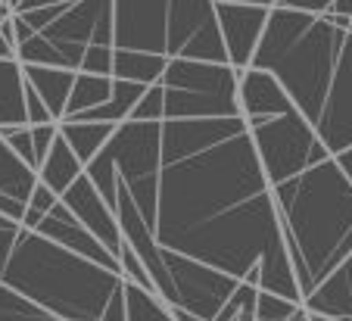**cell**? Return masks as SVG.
<instances>
[{"instance_id":"obj_9","label":"cell","mask_w":352,"mask_h":321,"mask_svg":"<svg viewBox=\"0 0 352 321\" xmlns=\"http://www.w3.org/2000/svg\"><path fill=\"white\" fill-rule=\"evenodd\" d=\"M272 7L259 3H234V0H219V25L228 47V60L237 72H246L253 66V56L259 50V41L265 34Z\"/></svg>"},{"instance_id":"obj_33","label":"cell","mask_w":352,"mask_h":321,"mask_svg":"<svg viewBox=\"0 0 352 321\" xmlns=\"http://www.w3.org/2000/svg\"><path fill=\"white\" fill-rule=\"evenodd\" d=\"M337 162L343 166V172L349 175V181H352V147H346L343 153H337Z\"/></svg>"},{"instance_id":"obj_18","label":"cell","mask_w":352,"mask_h":321,"mask_svg":"<svg viewBox=\"0 0 352 321\" xmlns=\"http://www.w3.org/2000/svg\"><path fill=\"white\" fill-rule=\"evenodd\" d=\"M85 172H87V166L78 159V156H75V150L69 147V141L60 134V137L54 141V147H50V153H47L44 162H41L38 181H41V184H47L54 194L63 197Z\"/></svg>"},{"instance_id":"obj_11","label":"cell","mask_w":352,"mask_h":321,"mask_svg":"<svg viewBox=\"0 0 352 321\" xmlns=\"http://www.w3.org/2000/svg\"><path fill=\"white\" fill-rule=\"evenodd\" d=\"M34 231H41V234L50 237V241L63 243V247L75 250V253L87 256V259H94V262H100V265H107V268H113V272L122 274L119 256L109 253V250L103 247V243H100L78 219H75L72 209L63 203V197H60V203H56V206L50 209V212H47L38 225H34Z\"/></svg>"},{"instance_id":"obj_21","label":"cell","mask_w":352,"mask_h":321,"mask_svg":"<svg viewBox=\"0 0 352 321\" xmlns=\"http://www.w3.org/2000/svg\"><path fill=\"white\" fill-rule=\"evenodd\" d=\"M116 78V75H113ZM150 85H140V81H128V78H116L113 81V97H109L103 107H94L87 113H81L78 119H91V122H113V125H122V122L131 119L134 107L140 103V97L146 94Z\"/></svg>"},{"instance_id":"obj_34","label":"cell","mask_w":352,"mask_h":321,"mask_svg":"<svg viewBox=\"0 0 352 321\" xmlns=\"http://www.w3.org/2000/svg\"><path fill=\"white\" fill-rule=\"evenodd\" d=\"M172 312H175V318L178 321H206V318H199V315L187 312V309H181V306H172Z\"/></svg>"},{"instance_id":"obj_35","label":"cell","mask_w":352,"mask_h":321,"mask_svg":"<svg viewBox=\"0 0 352 321\" xmlns=\"http://www.w3.org/2000/svg\"><path fill=\"white\" fill-rule=\"evenodd\" d=\"M287 321H312V312H309L306 306H299L296 312H293V315H290V318H287Z\"/></svg>"},{"instance_id":"obj_20","label":"cell","mask_w":352,"mask_h":321,"mask_svg":"<svg viewBox=\"0 0 352 321\" xmlns=\"http://www.w3.org/2000/svg\"><path fill=\"white\" fill-rule=\"evenodd\" d=\"M38 188V168H32L3 137H0V194L13 197L19 203L32 200V190Z\"/></svg>"},{"instance_id":"obj_2","label":"cell","mask_w":352,"mask_h":321,"mask_svg":"<svg viewBox=\"0 0 352 321\" xmlns=\"http://www.w3.org/2000/svg\"><path fill=\"white\" fill-rule=\"evenodd\" d=\"M253 66L278 75L333 156L352 147V28L346 16L272 7Z\"/></svg>"},{"instance_id":"obj_19","label":"cell","mask_w":352,"mask_h":321,"mask_svg":"<svg viewBox=\"0 0 352 321\" xmlns=\"http://www.w3.org/2000/svg\"><path fill=\"white\" fill-rule=\"evenodd\" d=\"M116 128L119 125H113V122H91V119H63L60 122V134L69 141V147L75 150V156L85 166L107 147L109 137L116 134Z\"/></svg>"},{"instance_id":"obj_24","label":"cell","mask_w":352,"mask_h":321,"mask_svg":"<svg viewBox=\"0 0 352 321\" xmlns=\"http://www.w3.org/2000/svg\"><path fill=\"white\" fill-rule=\"evenodd\" d=\"M125 321H178L156 290L125 278Z\"/></svg>"},{"instance_id":"obj_25","label":"cell","mask_w":352,"mask_h":321,"mask_svg":"<svg viewBox=\"0 0 352 321\" xmlns=\"http://www.w3.org/2000/svg\"><path fill=\"white\" fill-rule=\"evenodd\" d=\"M302 302L296 300H287L280 294H272V290H262L259 287V300H256V318L262 321H287Z\"/></svg>"},{"instance_id":"obj_14","label":"cell","mask_w":352,"mask_h":321,"mask_svg":"<svg viewBox=\"0 0 352 321\" xmlns=\"http://www.w3.org/2000/svg\"><path fill=\"white\" fill-rule=\"evenodd\" d=\"M212 115H243L240 91H234V94H209V91L166 87V119H212Z\"/></svg>"},{"instance_id":"obj_17","label":"cell","mask_w":352,"mask_h":321,"mask_svg":"<svg viewBox=\"0 0 352 321\" xmlns=\"http://www.w3.org/2000/svg\"><path fill=\"white\" fill-rule=\"evenodd\" d=\"M25 66L22 60L10 56L0 60V128L28 125V107H25Z\"/></svg>"},{"instance_id":"obj_10","label":"cell","mask_w":352,"mask_h":321,"mask_svg":"<svg viewBox=\"0 0 352 321\" xmlns=\"http://www.w3.org/2000/svg\"><path fill=\"white\" fill-rule=\"evenodd\" d=\"M63 203L72 209L75 219H78L81 225H85L87 231L109 250V253L113 256L122 253V247H125V234H122L119 219H116V209L109 206L107 197L97 190V184L91 181V175L87 172L81 175L72 188L63 194Z\"/></svg>"},{"instance_id":"obj_7","label":"cell","mask_w":352,"mask_h":321,"mask_svg":"<svg viewBox=\"0 0 352 321\" xmlns=\"http://www.w3.org/2000/svg\"><path fill=\"white\" fill-rule=\"evenodd\" d=\"M162 265L172 274L175 284V306L187 309V312L199 315V318L212 321L219 315V309L231 300V294L237 290V278L219 272V268L206 265V262L187 259L172 250H160Z\"/></svg>"},{"instance_id":"obj_26","label":"cell","mask_w":352,"mask_h":321,"mask_svg":"<svg viewBox=\"0 0 352 321\" xmlns=\"http://www.w3.org/2000/svg\"><path fill=\"white\" fill-rule=\"evenodd\" d=\"M0 137L22 156L32 168H38V150H34V134H32V125H13V128H0Z\"/></svg>"},{"instance_id":"obj_29","label":"cell","mask_w":352,"mask_h":321,"mask_svg":"<svg viewBox=\"0 0 352 321\" xmlns=\"http://www.w3.org/2000/svg\"><path fill=\"white\" fill-rule=\"evenodd\" d=\"M34 134V150H38V162H44V156L50 153L54 141L60 137V122H47V125H32ZM41 168V166H38Z\"/></svg>"},{"instance_id":"obj_4","label":"cell","mask_w":352,"mask_h":321,"mask_svg":"<svg viewBox=\"0 0 352 321\" xmlns=\"http://www.w3.org/2000/svg\"><path fill=\"white\" fill-rule=\"evenodd\" d=\"M0 281L63 321H107L125 274L22 228Z\"/></svg>"},{"instance_id":"obj_15","label":"cell","mask_w":352,"mask_h":321,"mask_svg":"<svg viewBox=\"0 0 352 321\" xmlns=\"http://www.w3.org/2000/svg\"><path fill=\"white\" fill-rule=\"evenodd\" d=\"M302 306L309 312L331 315V318H340V321H352V253L302 300Z\"/></svg>"},{"instance_id":"obj_37","label":"cell","mask_w":352,"mask_h":321,"mask_svg":"<svg viewBox=\"0 0 352 321\" xmlns=\"http://www.w3.org/2000/svg\"><path fill=\"white\" fill-rule=\"evenodd\" d=\"M312 321H340V318H331V315H318V312H312Z\"/></svg>"},{"instance_id":"obj_27","label":"cell","mask_w":352,"mask_h":321,"mask_svg":"<svg viewBox=\"0 0 352 321\" xmlns=\"http://www.w3.org/2000/svg\"><path fill=\"white\" fill-rule=\"evenodd\" d=\"M131 119H140V122H162L166 119V87H162L160 81L146 87V94L140 97V103L134 107Z\"/></svg>"},{"instance_id":"obj_38","label":"cell","mask_w":352,"mask_h":321,"mask_svg":"<svg viewBox=\"0 0 352 321\" xmlns=\"http://www.w3.org/2000/svg\"><path fill=\"white\" fill-rule=\"evenodd\" d=\"M0 16H10V7L3 3V0H0Z\"/></svg>"},{"instance_id":"obj_28","label":"cell","mask_w":352,"mask_h":321,"mask_svg":"<svg viewBox=\"0 0 352 321\" xmlns=\"http://www.w3.org/2000/svg\"><path fill=\"white\" fill-rule=\"evenodd\" d=\"M60 203V194H54V190L47 188V184H41L32 190V200H28V209H25V219H22V228H34L41 219H44L50 209Z\"/></svg>"},{"instance_id":"obj_8","label":"cell","mask_w":352,"mask_h":321,"mask_svg":"<svg viewBox=\"0 0 352 321\" xmlns=\"http://www.w3.org/2000/svg\"><path fill=\"white\" fill-rule=\"evenodd\" d=\"M168 3L172 0H116V50L168 56Z\"/></svg>"},{"instance_id":"obj_39","label":"cell","mask_w":352,"mask_h":321,"mask_svg":"<svg viewBox=\"0 0 352 321\" xmlns=\"http://www.w3.org/2000/svg\"><path fill=\"white\" fill-rule=\"evenodd\" d=\"M3 3H7V7H10V13H13V7H16V3H19V0H3Z\"/></svg>"},{"instance_id":"obj_12","label":"cell","mask_w":352,"mask_h":321,"mask_svg":"<svg viewBox=\"0 0 352 321\" xmlns=\"http://www.w3.org/2000/svg\"><path fill=\"white\" fill-rule=\"evenodd\" d=\"M160 85L178 87V91H209V94H234L240 91V72L231 63L212 60H184L175 56L168 60Z\"/></svg>"},{"instance_id":"obj_1","label":"cell","mask_w":352,"mask_h":321,"mask_svg":"<svg viewBox=\"0 0 352 321\" xmlns=\"http://www.w3.org/2000/svg\"><path fill=\"white\" fill-rule=\"evenodd\" d=\"M97 190L125 197L160 250L206 262L246 281L262 265V290L302 302L268 175L243 115L128 119L87 162Z\"/></svg>"},{"instance_id":"obj_36","label":"cell","mask_w":352,"mask_h":321,"mask_svg":"<svg viewBox=\"0 0 352 321\" xmlns=\"http://www.w3.org/2000/svg\"><path fill=\"white\" fill-rule=\"evenodd\" d=\"M234 3H259V7H274L278 0H234Z\"/></svg>"},{"instance_id":"obj_32","label":"cell","mask_w":352,"mask_h":321,"mask_svg":"<svg viewBox=\"0 0 352 321\" xmlns=\"http://www.w3.org/2000/svg\"><path fill=\"white\" fill-rule=\"evenodd\" d=\"M333 0H278L274 7H287V10H306V13H327Z\"/></svg>"},{"instance_id":"obj_5","label":"cell","mask_w":352,"mask_h":321,"mask_svg":"<svg viewBox=\"0 0 352 321\" xmlns=\"http://www.w3.org/2000/svg\"><path fill=\"white\" fill-rule=\"evenodd\" d=\"M116 0H19L16 60L81 72L91 47H116Z\"/></svg>"},{"instance_id":"obj_6","label":"cell","mask_w":352,"mask_h":321,"mask_svg":"<svg viewBox=\"0 0 352 321\" xmlns=\"http://www.w3.org/2000/svg\"><path fill=\"white\" fill-rule=\"evenodd\" d=\"M250 134H253L256 153H259V162L272 188L331 153L299 109L250 122Z\"/></svg>"},{"instance_id":"obj_16","label":"cell","mask_w":352,"mask_h":321,"mask_svg":"<svg viewBox=\"0 0 352 321\" xmlns=\"http://www.w3.org/2000/svg\"><path fill=\"white\" fill-rule=\"evenodd\" d=\"M25 66V78L28 85L34 87L41 94V100L50 107L56 122H63L66 115V103L69 94H72V85H75V69H63V66H38V63H22Z\"/></svg>"},{"instance_id":"obj_23","label":"cell","mask_w":352,"mask_h":321,"mask_svg":"<svg viewBox=\"0 0 352 321\" xmlns=\"http://www.w3.org/2000/svg\"><path fill=\"white\" fill-rule=\"evenodd\" d=\"M166 66H168V56L140 54V50H116L113 54V75L116 78L140 81V85H156V81H162Z\"/></svg>"},{"instance_id":"obj_13","label":"cell","mask_w":352,"mask_h":321,"mask_svg":"<svg viewBox=\"0 0 352 321\" xmlns=\"http://www.w3.org/2000/svg\"><path fill=\"white\" fill-rule=\"evenodd\" d=\"M240 109H243L246 122H256L287 113V109H296V103H293V97L287 94V87L280 85L274 72L250 66L246 72H240Z\"/></svg>"},{"instance_id":"obj_30","label":"cell","mask_w":352,"mask_h":321,"mask_svg":"<svg viewBox=\"0 0 352 321\" xmlns=\"http://www.w3.org/2000/svg\"><path fill=\"white\" fill-rule=\"evenodd\" d=\"M25 107H28V125H47V122H56L54 113H50V107L41 100V94L32 85H28V91H25Z\"/></svg>"},{"instance_id":"obj_3","label":"cell","mask_w":352,"mask_h":321,"mask_svg":"<svg viewBox=\"0 0 352 321\" xmlns=\"http://www.w3.org/2000/svg\"><path fill=\"white\" fill-rule=\"evenodd\" d=\"M302 300L352 253V181L327 153L272 188Z\"/></svg>"},{"instance_id":"obj_22","label":"cell","mask_w":352,"mask_h":321,"mask_svg":"<svg viewBox=\"0 0 352 321\" xmlns=\"http://www.w3.org/2000/svg\"><path fill=\"white\" fill-rule=\"evenodd\" d=\"M113 75H97V72H78L72 85V94L66 103V115L63 119H78L81 113L94 107H103V103L113 97Z\"/></svg>"},{"instance_id":"obj_31","label":"cell","mask_w":352,"mask_h":321,"mask_svg":"<svg viewBox=\"0 0 352 321\" xmlns=\"http://www.w3.org/2000/svg\"><path fill=\"white\" fill-rule=\"evenodd\" d=\"M19 231H22V225H0V274H3V268H7Z\"/></svg>"}]
</instances>
